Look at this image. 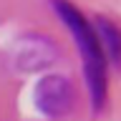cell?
<instances>
[{"instance_id":"6da1fadb","label":"cell","mask_w":121,"mask_h":121,"mask_svg":"<svg viewBox=\"0 0 121 121\" xmlns=\"http://www.w3.org/2000/svg\"><path fill=\"white\" fill-rule=\"evenodd\" d=\"M53 10L66 23V28L71 30V35L76 40L78 56L83 60V78H86V88H88L93 111H101L108 98V63H106V53L96 38L93 23H88L83 18V13L71 3H53Z\"/></svg>"},{"instance_id":"3957f363","label":"cell","mask_w":121,"mask_h":121,"mask_svg":"<svg viewBox=\"0 0 121 121\" xmlns=\"http://www.w3.org/2000/svg\"><path fill=\"white\" fill-rule=\"evenodd\" d=\"M53 60H56V45L48 38L25 35L15 45V63L23 71H38L43 66H51Z\"/></svg>"},{"instance_id":"277c9868","label":"cell","mask_w":121,"mask_h":121,"mask_svg":"<svg viewBox=\"0 0 121 121\" xmlns=\"http://www.w3.org/2000/svg\"><path fill=\"white\" fill-rule=\"evenodd\" d=\"M93 30H96V38L106 53V60H111L113 66H121V28L106 18H96Z\"/></svg>"},{"instance_id":"7a4b0ae2","label":"cell","mask_w":121,"mask_h":121,"mask_svg":"<svg viewBox=\"0 0 121 121\" xmlns=\"http://www.w3.org/2000/svg\"><path fill=\"white\" fill-rule=\"evenodd\" d=\"M33 101H35V108L43 116L60 119V116H68V113L73 111L76 88H73V83L68 81L66 76H43L35 83Z\"/></svg>"}]
</instances>
